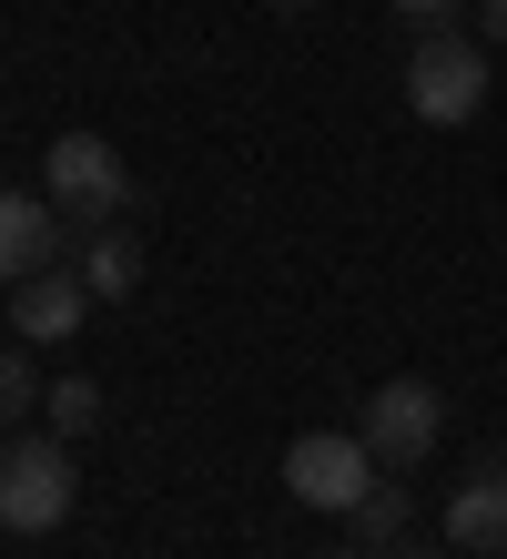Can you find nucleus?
Wrapping results in <instances>:
<instances>
[{
	"instance_id": "9b49d317",
	"label": "nucleus",
	"mask_w": 507,
	"mask_h": 559,
	"mask_svg": "<svg viewBox=\"0 0 507 559\" xmlns=\"http://www.w3.org/2000/svg\"><path fill=\"white\" fill-rule=\"evenodd\" d=\"M406 530H417V499L376 478V488L355 499V539H365V549H406Z\"/></svg>"
},
{
	"instance_id": "4468645a",
	"label": "nucleus",
	"mask_w": 507,
	"mask_h": 559,
	"mask_svg": "<svg viewBox=\"0 0 507 559\" xmlns=\"http://www.w3.org/2000/svg\"><path fill=\"white\" fill-rule=\"evenodd\" d=\"M467 11H478V41L497 51V41H507V0H467Z\"/></svg>"
},
{
	"instance_id": "f257e3e1",
	"label": "nucleus",
	"mask_w": 507,
	"mask_h": 559,
	"mask_svg": "<svg viewBox=\"0 0 507 559\" xmlns=\"http://www.w3.org/2000/svg\"><path fill=\"white\" fill-rule=\"evenodd\" d=\"M82 499V468H72V438H51V427H11L0 438V530L41 539L61 530Z\"/></svg>"
},
{
	"instance_id": "20e7f679",
	"label": "nucleus",
	"mask_w": 507,
	"mask_h": 559,
	"mask_svg": "<svg viewBox=\"0 0 507 559\" xmlns=\"http://www.w3.org/2000/svg\"><path fill=\"white\" fill-rule=\"evenodd\" d=\"M41 193L72 224H112L122 204H132V174H122V153L101 143V133H51V153H41Z\"/></svg>"
},
{
	"instance_id": "0eeeda50",
	"label": "nucleus",
	"mask_w": 507,
	"mask_h": 559,
	"mask_svg": "<svg viewBox=\"0 0 507 559\" xmlns=\"http://www.w3.org/2000/svg\"><path fill=\"white\" fill-rule=\"evenodd\" d=\"M82 316H92V285H82L72 265H41V275L11 285V336H21V346H72Z\"/></svg>"
},
{
	"instance_id": "f8f14e48",
	"label": "nucleus",
	"mask_w": 507,
	"mask_h": 559,
	"mask_svg": "<svg viewBox=\"0 0 507 559\" xmlns=\"http://www.w3.org/2000/svg\"><path fill=\"white\" fill-rule=\"evenodd\" d=\"M31 407H41V377L21 346H0V427H31Z\"/></svg>"
},
{
	"instance_id": "f03ea898",
	"label": "nucleus",
	"mask_w": 507,
	"mask_h": 559,
	"mask_svg": "<svg viewBox=\"0 0 507 559\" xmlns=\"http://www.w3.org/2000/svg\"><path fill=\"white\" fill-rule=\"evenodd\" d=\"M406 112L436 122V133H457V122L487 112V41L478 31H417V51H406Z\"/></svg>"
},
{
	"instance_id": "dca6fc26",
	"label": "nucleus",
	"mask_w": 507,
	"mask_h": 559,
	"mask_svg": "<svg viewBox=\"0 0 507 559\" xmlns=\"http://www.w3.org/2000/svg\"><path fill=\"white\" fill-rule=\"evenodd\" d=\"M396 559H436V549H396Z\"/></svg>"
},
{
	"instance_id": "9d476101",
	"label": "nucleus",
	"mask_w": 507,
	"mask_h": 559,
	"mask_svg": "<svg viewBox=\"0 0 507 559\" xmlns=\"http://www.w3.org/2000/svg\"><path fill=\"white\" fill-rule=\"evenodd\" d=\"M41 427L82 448L92 427H101V386H92V377H51V386H41Z\"/></svg>"
},
{
	"instance_id": "39448f33",
	"label": "nucleus",
	"mask_w": 507,
	"mask_h": 559,
	"mask_svg": "<svg viewBox=\"0 0 507 559\" xmlns=\"http://www.w3.org/2000/svg\"><path fill=\"white\" fill-rule=\"evenodd\" d=\"M436 427H447V397H436L426 377H386V386H365V427H355V438L376 448V468H417V457L436 448Z\"/></svg>"
},
{
	"instance_id": "7ed1b4c3",
	"label": "nucleus",
	"mask_w": 507,
	"mask_h": 559,
	"mask_svg": "<svg viewBox=\"0 0 507 559\" xmlns=\"http://www.w3.org/2000/svg\"><path fill=\"white\" fill-rule=\"evenodd\" d=\"M285 488L304 509H325V519H355V499L376 488V448H365L355 427H304L285 448Z\"/></svg>"
},
{
	"instance_id": "2eb2a0df",
	"label": "nucleus",
	"mask_w": 507,
	"mask_h": 559,
	"mask_svg": "<svg viewBox=\"0 0 507 559\" xmlns=\"http://www.w3.org/2000/svg\"><path fill=\"white\" fill-rule=\"evenodd\" d=\"M325 559H386V549H365V539H355V549H325Z\"/></svg>"
},
{
	"instance_id": "ddd939ff",
	"label": "nucleus",
	"mask_w": 507,
	"mask_h": 559,
	"mask_svg": "<svg viewBox=\"0 0 507 559\" xmlns=\"http://www.w3.org/2000/svg\"><path fill=\"white\" fill-rule=\"evenodd\" d=\"M396 11H406V21H417V31H447V21L467 11V0H396Z\"/></svg>"
},
{
	"instance_id": "1a4fd4ad",
	"label": "nucleus",
	"mask_w": 507,
	"mask_h": 559,
	"mask_svg": "<svg viewBox=\"0 0 507 559\" xmlns=\"http://www.w3.org/2000/svg\"><path fill=\"white\" fill-rule=\"evenodd\" d=\"M72 275L92 285V306H101V295L122 306V295L143 285V245H132L122 224H82V245H72Z\"/></svg>"
},
{
	"instance_id": "423d86ee",
	"label": "nucleus",
	"mask_w": 507,
	"mask_h": 559,
	"mask_svg": "<svg viewBox=\"0 0 507 559\" xmlns=\"http://www.w3.org/2000/svg\"><path fill=\"white\" fill-rule=\"evenodd\" d=\"M82 224L51 204V193H0V285L41 275V265H72Z\"/></svg>"
},
{
	"instance_id": "f3484780",
	"label": "nucleus",
	"mask_w": 507,
	"mask_h": 559,
	"mask_svg": "<svg viewBox=\"0 0 507 559\" xmlns=\"http://www.w3.org/2000/svg\"><path fill=\"white\" fill-rule=\"evenodd\" d=\"M285 11H304V0H285Z\"/></svg>"
},
{
	"instance_id": "6e6552de",
	"label": "nucleus",
	"mask_w": 507,
	"mask_h": 559,
	"mask_svg": "<svg viewBox=\"0 0 507 559\" xmlns=\"http://www.w3.org/2000/svg\"><path fill=\"white\" fill-rule=\"evenodd\" d=\"M447 549L507 559V468H467V478L447 488Z\"/></svg>"
}]
</instances>
